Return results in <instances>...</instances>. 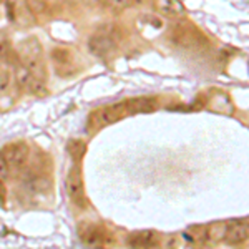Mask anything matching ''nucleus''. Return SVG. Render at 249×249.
I'll return each mask as SVG.
<instances>
[{
    "mask_svg": "<svg viewBox=\"0 0 249 249\" xmlns=\"http://www.w3.org/2000/svg\"><path fill=\"white\" fill-rule=\"evenodd\" d=\"M128 115H131V113H130V108H128L126 102L108 105L105 108H98V110H95L93 113L90 115V118H88V126L96 130V128H102V126H107V124L120 122V120H123L124 116H128Z\"/></svg>",
    "mask_w": 249,
    "mask_h": 249,
    "instance_id": "nucleus-3",
    "label": "nucleus"
},
{
    "mask_svg": "<svg viewBox=\"0 0 249 249\" xmlns=\"http://www.w3.org/2000/svg\"><path fill=\"white\" fill-rule=\"evenodd\" d=\"M52 62L53 68L62 78H70L77 73V65H75V57L68 48L57 47L52 52Z\"/></svg>",
    "mask_w": 249,
    "mask_h": 249,
    "instance_id": "nucleus-7",
    "label": "nucleus"
},
{
    "mask_svg": "<svg viewBox=\"0 0 249 249\" xmlns=\"http://www.w3.org/2000/svg\"><path fill=\"white\" fill-rule=\"evenodd\" d=\"M15 80H17V85L22 88L23 91L30 95H37L43 96L47 95V87L43 83V80H40L38 77H35L30 70H27L22 63L15 65Z\"/></svg>",
    "mask_w": 249,
    "mask_h": 249,
    "instance_id": "nucleus-5",
    "label": "nucleus"
},
{
    "mask_svg": "<svg viewBox=\"0 0 249 249\" xmlns=\"http://www.w3.org/2000/svg\"><path fill=\"white\" fill-rule=\"evenodd\" d=\"M175 40L181 47H186V48H198L201 45H206V38H204L198 30L190 29V27H184V29L181 27V29L176 30Z\"/></svg>",
    "mask_w": 249,
    "mask_h": 249,
    "instance_id": "nucleus-11",
    "label": "nucleus"
},
{
    "mask_svg": "<svg viewBox=\"0 0 249 249\" xmlns=\"http://www.w3.org/2000/svg\"><path fill=\"white\" fill-rule=\"evenodd\" d=\"M7 198V190H5V184H3V179L0 178V203H3Z\"/></svg>",
    "mask_w": 249,
    "mask_h": 249,
    "instance_id": "nucleus-22",
    "label": "nucleus"
},
{
    "mask_svg": "<svg viewBox=\"0 0 249 249\" xmlns=\"http://www.w3.org/2000/svg\"><path fill=\"white\" fill-rule=\"evenodd\" d=\"M248 239H249V219H239L228 224L226 239H224L228 244L238 246V244H243Z\"/></svg>",
    "mask_w": 249,
    "mask_h": 249,
    "instance_id": "nucleus-9",
    "label": "nucleus"
},
{
    "mask_svg": "<svg viewBox=\"0 0 249 249\" xmlns=\"http://www.w3.org/2000/svg\"><path fill=\"white\" fill-rule=\"evenodd\" d=\"M228 224L230 223H223V221H218V223H213L206 228V241L210 243H221V241L226 239V232H228Z\"/></svg>",
    "mask_w": 249,
    "mask_h": 249,
    "instance_id": "nucleus-15",
    "label": "nucleus"
},
{
    "mask_svg": "<svg viewBox=\"0 0 249 249\" xmlns=\"http://www.w3.org/2000/svg\"><path fill=\"white\" fill-rule=\"evenodd\" d=\"M12 83V73L7 63H0V96L7 95L10 91Z\"/></svg>",
    "mask_w": 249,
    "mask_h": 249,
    "instance_id": "nucleus-17",
    "label": "nucleus"
},
{
    "mask_svg": "<svg viewBox=\"0 0 249 249\" xmlns=\"http://www.w3.org/2000/svg\"><path fill=\"white\" fill-rule=\"evenodd\" d=\"M153 7L158 14L168 18H181L186 15V7L181 0H155Z\"/></svg>",
    "mask_w": 249,
    "mask_h": 249,
    "instance_id": "nucleus-10",
    "label": "nucleus"
},
{
    "mask_svg": "<svg viewBox=\"0 0 249 249\" xmlns=\"http://www.w3.org/2000/svg\"><path fill=\"white\" fill-rule=\"evenodd\" d=\"M65 188H67V195H68V198H70V201L77 208H80V210H85L87 208L85 186H83L82 173H80L78 166L71 168L70 173H68Z\"/></svg>",
    "mask_w": 249,
    "mask_h": 249,
    "instance_id": "nucleus-6",
    "label": "nucleus"
},
{
    "mask_svg": "<svg viewBox=\"0 0 249 249\" xmlns=\"http://www.w3.org/2000/svg\"><path fill=\"white\" fill-rule=\"evenodd\" d=\"M78 236L80 239L83 241L88 246H102V244H107L110 236L105 228L102 224H96V223H82L78 226Z\"/></svg>",
    "mask_w": 249,
    "mask_h": 249,
    "instance_id": "nucleus-8",
    "label": "nucleus"
},
{
    "mask_svg": "<svg viewBox=\"0 0 249 249\" xmlns=\"http://www.w3.org/2000/svg\"><path fill=\"white\" fill-rule=\"evenodd\" d=\"M10 3H12V5H14V3H15V0H9V5H10Z\"/></svg>",
    "mask_w": 249,
    "mask_h": 249,
    "instance_id": "nucleus-23",
    "label": "nucleus"
},
{
    "mask_svg": "<svg viewBox=\"0 0 249 249\" xmlns=\"http://www.w3.org/2000/svg\"><path fill=\"white\" fill-rule=\"evenodd\" d=\"M12 175L10 173V166L9 163H7V160L3 158V155L0 153V178L5 181V179H9V176Z\"/></svg>",
    "mask_w": 249,
    "mask_h": 249,
    "instance_id": "nucleus-21",
    "label": "nucleus"
},
{
    "mask_svg": "<svg viewBox=\"0 0 249 249\" xmlns=\"http://www.w3.org/2000/svg\"><path fill=\"white\" fill-rule=\"evenodd\" d=\"M17 62L22 63L27 70H30L35 77L45 80L47 70L45 62H43V50L40 42L35 37H29L23 42H20L17 48Z\"/></svg>",
    "mask_w": 249,
    "mask_h": 249,
    "instance_id": "nucleus-1",
    "label": "nucleus"
},
{
    "mask_svg": "<svg viewBox=\"0 0 249 249\" xmlns=\"http://www.w3.org/2000/svg\"><path fill=\"white\" fill-rule=\"evenodd\" d=\"M2 2H3V0H0V3H2Z\"/></svg>",
    "mask_w": 249,
    "mask_h": 249,
    "instance_id": "nucleus-24",
    "label": "nucleus"
},
{
    "mask_svg": "<svg viewBox=\"0 0 249 249\" xmlns=\"http://www.w3.org/2000/svg\"><path fill=\"white\" fill-rule=\"evenodd\" d=\"M128 108H130V113H150L155 111L158 108V102L156 98L151 96H144V98H133V100H126Z\"/></svg>",
    "mask_w": 249,
    "mask_h": 249,
    "instance_id": "nucleus-14",
    "label": "nucleus"
},
{
    "mask_svg": "<svg viewBox=\"0 0 249 249\" xmlns=\"http://www.w3.org/2000/svg\"><path fill=\"white\" fill-rule=\"evenodd\" d=\"M131 2H133V0H102V3H105V5L111 7L113 10H124V9H128V7L131 5Z\"/></svg>",
    "mask_w": 249,
    "mask_h": 249,
    "instance_id": "nucleus-20",
    "label": "nucleus"
},
{
    "mask_svg": "<svg viewBox=\"0 0 249 249\" xmlns=\"http://www.w3.org/2000/svg\"><path fill=\"white\" fill-rule=\"evenodd\" d=\"M12 55V47L5 32H0V63H9Z\"/></svg>",
    "mask_w": 249,
    "mask_h": 249,
    "instance_id": "nucleus-18",
    "label": "nucleus"
},
{
    "mask_svg": "<svg viewBox=\"0 0 249 249\" xmlns=\"http://www.w3.org/2000/svg\"><path fill=\"white\" fill-rule=\"evenodd\" d=\"M10 166V173H18L29 161V144L25 142H14L3 146L0 151Z\"/></svg>",
    "mask_w": 249,
    "mask_h": 249,
    "instance_id": "nucleus-4",
    "label": "nucleus"
},
{
    "mask_svg": "<svg viewBox=\"0 0 249 249\" xmlns=\"http://www.w3.org/2000/svg\"><path fill=\"white\" fill-rule=\"evenodd\" d=\"M126 243L131 248H151L158 243V234L155 231H138L128 236Z\"/></svg>",
    "mask_w": 249,
    "mask_h": 249,
    "instance_id": "nucleus-13",
    "label": "nucleus"
},
{
    "mask_svg": "<svg viewBox=\"0 0 249 249\" xmlns=\"http://www.w3.org/2000/svg\"><path fill=\"white\" fill-rule=\"evenodd\" d=\"M118 27L115 25H105L96 32L95 35H91L88 38V52L93 53L95 57H105L115 48L116 42H118Z\"/></svg>",
    "mask_w": 249,
    "mask_h": 249,
    "instance_id": "nucleus-2",
    "label": "nucleus"
},
{
    "mask_svg": "<svg viewBox=\"0 0 249 249\" xmlns=\"http://www.w3.org/2000/svg\"><path fill=\"white\" fill-rule=\"evenodd\" d=\"M208 108L219 115L231 116L234 113V105H232L231 98L224 91H213L210 95V100H208Z\"/></svg>",
    "mask_w": 249,
    "mask_h": 249,
    "instance_id": "nucleus-12",
    "label": "nucleus"
},
{
    "mask_svg": "<svg viewBox=\"0 0 249 249\" xmlns=\"http://www.w3.org/2000/svg\"><path fill=\"white\" fill-rule=\"evenodd\" d=\"M47 3H48V0H25L27 9H29L30 14H34V15L43 14L47 9Z\"/></svg>",
    "mask_w": 249,
    "mask_h": 249,
    "instance_id": "nucleus-19",
    "label": "nucleus"
},
{
    "mask_svg": "<svg viewBox=\"0 0 249 249\" xmlns=\"http://www.w3.org/2000/svg\"><path fill=\"white\" fill-rule=\"evenodd\" d=\"M67 151H68V155L71 156L73 161H80V160L83 158V155H85L87 146L82 140H70L67 144Z\"/></svg>",
    "mask_w": 249,
    "mask_h": 249,
    "instance_id": "nucleus-16",
    "label": "nucleus"
}]
</instances>
